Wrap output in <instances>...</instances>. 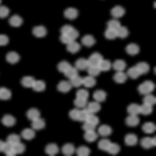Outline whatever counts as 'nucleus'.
Listing matches in <instances>:
<instances>
[{"mask_svg":"<svg viewBox=\"0 0 156 156\" xmlns=\"http://www.w3.org/2000/svg\"><path fill=\"white\" fill-rule=\"evenodd\" d=\"M98 67H99L101 71H107L110 70L112 67V64L109 60H105L103 59L99 63Z\"/></svg>","mask_w":156,"mask_h":156,"instance_id":"f704fd0d","label":"nucleus"},{"mask_svg":"<svg viewBox=\"0 0 156 156\" xmlns=\"http://www.w3.org/2000/svg\"><path fill=\"white\" fill-rule=\"evenodd\" d=\"M74 104L78 108H85L87 105V99L76 98L74 101Z\"/></svg>","mask_w":156,"mask_h":156,"instance_id":"5fc2aeb1","label":"nucleus"},{"mask_svg":"<svg viewBox=\"0 0 156 156\" xmlns=\"http://www.w3.org/2000/svg\"><path fill=\"white\" fill-rule=\"evenodd\" d=\"M107 94L105 92L102 90H98L93 94V98L98 102L105 101Z\"/></svg>","mask_w":156,"mask_h":156,"instance_id":"6ab92c4d","label":"nucleus"},{"mask_svg":"<svg viewBox=\"0 0 156 156\" xmlns=\"http://www.w3.org/2000/svg\"><path fill=\"white\" fill-rule=\"evenodd\" d=\"M121 26V23L118 20H112L107 23L108 28L117 30Z\"/></svg>","mask_w":156,"mask_h":156,"instance_id":"864d4df0","label":"nucleus"},{"mask_svg":"<svg viewBox=\"0 0 156 156\" xmlns=\"http://www.w3.org/2000/svg\"><path fill=\"white\" fill-rule=\"evenodd\" d=\"M23 22V19L18 15H14L9 18V23L13 27H19Z\"/></svg>","mask_w":156,"mask_h":156,"instance_id":"393cba45","label":"nucleus"},{"mask_svg":"<svg viewBox=\"0 0 156 156\" xmlns=\"http://www.w3.org/2000/svg\"><path fill=\"white\" fill-rule=\"evenodd\" d=\"M1 1H2V0H0V4L1 3Z\"/></svg>","mask_w":156,"mask_h":156,"instance_id":"774afa93","label":"nucleus"},{"mask_svg":"<svg viewBox=\"0 0 156 156\" xmlns=\"http://www.w3.org/2000/svg\"><path fill=\"white\" fill-rule=\"evenodd\" d=\"M3 152L5 154L6 156H16V154L13 150L12 145L9 144L7 142H5L4 145Z\"/></svg>","mask_w":156,"mask_h":156,"instance_id":"a878e982","label":"nucleus"},{"mask_svg":"<svg viewBox=\"0 0 156 156\" xmlns=\"http://www.w3.org/2000/svg\"><path fill=\"white\" fill-rule=\"evenodd\" d=\"M154 84L153 82L147 80L139 85L138 90L142 95H147L154 90Z\"/></svg>","mask_w":156,"mask_h":156,"instance_id":"f257e3e1","label":"nucleus"},{"mask_svg":"<svg viewBox=\"0 0 156 156\" xmlns=\"http://www.w3.org/2000/svg\"><path fill=\"white\" fill-rule=\"evenodd\" d=\"M75 66L78 70H84L85 69H87L89 67L87 59L83 58L78 59L75 62Z\"/></svg>","mask_w":156,"mask_h":156,"instance_id":"9b49d317","label":"nucleus"},{"mask_svg":"<svg viewBox=\"0 0 156 156\" xmlns=\"http://www.w3.org/2000/svg\"><path fill=\"white\" fill-rule=\"evenodd\" d=\"M4 143H5V142L2 141V140H0V152H3Z\"/></svg>","mask_w":156,"mask_h":156,"instance_id":"338daca9","label":"nucleus"},{"mask_svg":"<svg viewBox=\"0 0 156 156\" xmlns=\"http://www.w3.org/2000/svg\"><path fill=\"white\" fill-rule=\"evenodd\" d=\"M146 96L143 98V103L147 105L152 106L155 104L156 103V98L151 94L145 95Z\"/></svg>","mask_w":156,"mask_h":156,"instance_id":"49530a36","label":"nucleus"},{"mask_svg":"<svg viewBox=\"0 0 156 156\" xmlns=\"http://www.w3.org/2000/svg\"><path fill=\"white\" fill-rule=\"evenodd\" d=\"M21 136L26 140H31L35 137L36 133L33 129H25L21 132Z\"/></svg>","mask_w":156,"mask_h":156,"instance_id":"39448f33","label":"nucleus"},{"mask_svg":"<svg viewBox=\"0 0 156 156\" xmlns=\"http://www.w3.org/2000/svg\"><path fill=\"white\" fill-rule=\"evenodd\" d=\"M6 142L9 143V144H11L12 146L14 145L15 144L20 142V137L17 134H12L7 137Z\"/></svg>","mask_w":156,"mask_h":156,"instance_id":"a19ab883","label":"nucleus"},{"mask_svg":"<svg viewBox=\"0 0 156 156\" xmlns=\"http://www.w3.org/2000/svg\"><path fill=\"white\" fill-rule=\"evenodd\" d=\"M95 42V40L91 35H86L82 39V43L87 47L93 46Z\"/></svg>","mask_w":156,"mask_h":156,"instance_id":"412c9836","label":"nucleus"},{"mask_svg":"<svg viewBox=\"0 0 156 156\" xmlns=\"http://www.w3.org/2000/svg\"><path fill=\"white\" fill-rule=\"evenodd\" d=\"M90 113L87 108H84L83 109L80 110L78 121L80 122H85L87 120Z\"/></svg>","mask_w":156,"mask_h":156,"instance_id":"58836bf2","label":"nucleus"},{"mask_svg":"<svg viewBox=\"0 0 156 156\" xmlns=\"http://www.w3.org/2000/svg\"><path fill=\"white\" fill-rule=\"evenodd\" d=\"M86 121H87L96 126L99 123V119L97 116L94 115V114H90Z\"/></svg>","mask_w":156,"mask_h":156,"instance_id":"bf43d9fd","label":"nucleus"},{"mask_svg":"<svg viewBox=\"0 0 156 156\" xmlns=\"http://www.w3.org/2000/svg\"><path fill=\"white\" fill-rule=\"evenodd\" d=\"M125 143L128 146H134L137 143V137L134 134H128L125 137Z\"/></svg>","mask_w":156,"mask_h":156,"instance_id":"5701e85b","label":"nucleus"},{"mask_svg":"<svg viewBox=\"0 0 156 156\" xmlns=\"http://www.w3.org/2000/svg\"><path fill=\"white\" fill-rule=\"evenodd\" d=\"M20 59V55L15 51H11L6 55V60L11 64H15L18 62Z\"/></svg>","mask_w":156,"mask_h":156,"instance_id":"4468645a","label":"nucleus"},{"mask_svg":"<svg viewBox=\"0 0 156 156\" xmlns=\"http://www.w3.org/2000/svg\"><path fill=\"white\" fill-rule=\"evenodd\" d=\"M127 79V76L122 71H118L115 75H114V80L118 83H123Z\"/></svg>","mask_w":156,"mask_h":156,"instance_id":"bb28decb","label":"nucleus"},{"mask_svg":"<svg viewBox=\"0 0 156 156\" xmlns=\"http://www.w3.org/2000/svg\"><path fill=\"white\" fill-rule=\"evenodd\" d=\"M9 9L5 6H0V18H5L9 14Z\"/></svg>","mask_w":156,"mask_h":156,"instance_id":"052dcab7","label":"nucleus"},{"mask_svg":"<svg viewBox=\"0 0 156 156\" xmlns=\"http://www.w3.org/2000/svg\"><path fill=\"white\" fill-rule=\"evenodd\" d=\"M78 15V11L75 8H68L64 12V16L69 20H74L77 17Z\"/></svg>","mask_w":156,"mask_h":156,"instance_id":"9d476101","label":"nucleus"},{"mask_svg":"<svg viewBox=\"0 0 156 156\" xmlns=\"http://www.w3.org/2000/svg\"><path fill=\"white\" fill-rule=\"evenodd\" d=\"M137 68L140 72L141 75L147 73L149 70V66L148 64L145 62H140L137 64Z\"/></svg>","mask_w":156,"mask_h":156,"instance_id":"e433bc0d","label":"nucleus"},{"mask_svg":"<svg viewBox=\"0 0 156 156\" xmlns=\"http://www.w3.org/2000/svg\"><path fill=\"white\" fill-rule=\"evenodd\" d=\"M98 132L102 136H108L112 134V128L107 125H102L98 129Z\"/></svg>","mask_w":156,"mask_h":156,"instance_id":"b1692460","label":"nucleus"},{"mask_svg":"<svg viewBox=\"0 0 156 156\" xmlns=\"http://www.w3.org/2000/svg\"><path fill=\"white\" fill-rule=\"evenodd\" d=\"M71 65L69 64V62L66 61H62L58 65L57 68L60 73H65L69 68L71 67Z\"/></svg>","mask_w":156,"mask_h":156,"instance_id":"603ef678","label":"nucleus"},{"mask_svg":"<svg viewBox=\"0 0 156 156\" xmlns=\"http://www.w3.org/2000/svg\"><path fill=\"white\" fill-rule=\"evenodd\" d=\"M60 40L62 42L67 45L71 42L72 41H73L67 34H62L60 36Z\"/></svg>","mask_w":156,"mask_h":156,"instance_id":"0e129e2a","label":"nucleus"},{"mask_svg":"<svg viewBox=\"0 0 156 156\" xmlns=\"http://www.w3.org/2000/svg\"><path fill=\"white\" fill-rule=\"evenodd\" d=\"M111 144V142L108 139H103L99 141L98 144V146L99 149L102 151H106L108 147Z\"/></svg>","mask_w":156,"mask_h":156,"instance_id":"de8ad7c7","label":"nucleus"},{"mask_svg":"<svg viewBox=\"0 0 156 156\" xmlns=\"http://www.w3.org/2000/svg\"><path fill=\"white\" fill-rule=\"evenodd\" d=\"M87 70L89 75L93 77L98 76L101 72L98 66H89Z\"/></svg>","mask_w":156,"mask_h":156,"instance_id":"37998d69","label":"nucleus"},{"mask_svg":"<svg viewBox=\"0 0 156 156\" xmlns=\"http://www.w3.org/2000/svg\"><path fill=\"white\" fill-rule=\"evenodd\" d=\"M70 83H71L72 87H79L83 84V78L81 76H79L78 75L75 76L73 78L70 79Z\"/></svg>","mask_w":156,"mask_h":156,"instance_id":"4c0bfd02","label":"nucleus"},{"mask_svg":"<svg viewBox=\"0 0 156 156\" xmlns=\"http://www.w3.org/2000/svg\"><path fill=\"white\" fill-rule=\"evenodd\" d=\"M75 146L72 144H66L62 147V152L66 156H71L75 152Z\"/></svg>","mask_w":156,"mask_h":156,"instance_id":"4be33fe9","label":"nucleus"},{"mask_svg":"<svg viewBox=\"0 0 156 156\" xmlns=\"http://www.w3.org/2000/svg\"><path fill=\"white\" fill-rule=\"evenodd\" d=\"M12 147H13V150L14 151L15 153H16V154H23L25 151L26 149L25 144L21 143V142H20L17 144L12 146Z\"/></svg>","mask_w":156,"mask_h":156,"instance_id":"8fccbe9b","label":"nucleus"},{"mask_svg":"<svg viewBox=\"0 0 156 156\" xmlns=\"http://www.w3.org/2000/svg\"><path fill=\"white\" fill-rule=\"evenodd\" d=\"M12 96L11 90L5 87H0V99L8 100Z\"/></svg>","mask_w":156,"mask_h":156,"instance_id":"2f4dec72","label":"nucleus"},{"mask_svg":"<svg viewBox=\"0 0 156 156\" xmlns=\"http://www.w3.org/2000/svg\"><path fill=\"white\" fill-rule=\"evenodd\" d=\"M32 121L31 126H32L33 129H36V130H40V129H43V128H45V121L41 118L40 117L36 120Z\"/></svg>","mask_w":156,"mask_h":156,"instance_id":"6e6552de","label":"nucleus"},{"mask_svg":"<svg viewBox=\"0 0 156 156\" xmlns=\"http://www.w3.org/2000/svg\"><path fill=\"white\" fill-rule=\"evenodd\" d=\"M47 34L46 29L43 26L35 27L33 29V34L37 37H44Z\"/></svg>","mask_w":156,"mask_h":156,"instance_id":"0eeeda50","label":"nucleus"},{"mask_svg":"<svg viewBox=\"0 0 156 156\" xmlns=\"http://www.w3.org/2000/svg\"><path fill=\"white\" fill-rule=\"evenodd\" d=\"M72 88V85L70 82L62 81L57 86V89L61 92L67 93L69 92Z\"/></svg>","mask_w":156,"mask_h":156,"instance_id":"20e7f679","label":"nucleus"},{"mask_svg":"<svg viewBox=\"0 0 156 156\" xmlns=\"http://www.w3.org/2000/svg\"><path fill=\"white\" fill-rule=\"evenodd\" d=\"M120 151V147L118 144L111 143L107 151L110 154H117Z\"/></svg>","mask_w":156,"mask_h":156,"instance_id":"09e8293b","label":"nucleus"},{"mask_svg":"<svg viewBox=\"0 0 156 156\" xmlns=\"http://www.w3.org/2000/svg\"><path fill=\"white\" fill-rule=\"evenodd\" d=\"M26 115L29 120L33 121L40 117V112L36 108H31L27 112Z\"/></svg>","mask_w":156,"mask_h":156,"instance_id":"ddd939ff","label":"nucleus"},{"mask_svg":"<svg viewBox=\"0 0 156 156\" xmlns=\"http://www.w3.org/2000/svg\"><path fill=\"white\" fill-rule=\"evenodd\" d=\"M85 87H92L96 84V80L92 76H86L83 78V84Z\"/></svg>","mask_w":156,"mask_h":156,"instance_id":"473e14b6","label":"nucleus"},{"mask_svg":"<svg viewBox=\"0 0 156 156\" xmlns=\"http://www.w3.org/2000/svg\"><path fill=\"white\" fill-rule=\"evenodd\" d=\"M90 150L85 146H82L76 150V154L79 156H87L90 154Z\"/></svg>","mask_w":156,"mask_h":156,"instance_id":"c03bdc74","label":"nucleus"},{"mask_svg":"<svg viewBox=\"0 0 156 156\" xmlns=\"http://www.w3.org/2000/svg\"><path fill=\"white\" fill-rule=\"evenodd\" d=\"M126 51L129 55H136L140 51V48L137 45L132 43L126 46Z\"/></svg>","mask_w":156,"mask_h":156,"instance_id":"cd10ccee","label":"nucleus"},{"mask_svg":"<svg viewBox=\"0 0 156 156\" xmlns=\"http://www.w3.org/2000/svg\"><path fill=\"white\" fill-rule=\"evenodd\" d=\"M87 108L90 114H95L99 112L101 109V105L99 102L98 101H93L89 103Z\"/></svg>","mask_w":156,"mask_h":156,"instance_id":"2eb2a0df","label":"nucleus"},{"mask_svg":"<svg viewBox=\"0 0 156 156\" xmlns=\"http://www.w3.org/2000/svg\"><path fill=\"white\" fill-rule=\"evenodd\" d=\"M45 83L42 80H36L34 85L32 86V89L37 92H42L45 89Z\"/></svg>","mask_w":156,"mask_h":156,"instance_id":"c756f323","label":"nucleus"},{"mask_svg":"<svg viewBox=\"0 0 156 156\" xmlns=\"http://www.w3.org/2000/svg\"><path fill=\"white\" fill-rule=\"evenodd\" d=\"M98 137V135L95 131L86 132L84 135V138L88 142H94L97 140Z\"/></svg>","mask_w":156,"mask_h":156,"instance_id":"72a5a7b5","label":"nucleus"},{"mask_svg":"<svg viewBox=\"0 0 156 156\" xmlns=\"http://www.w3.org/2000/svg\"><path fill=\"white\" fill-rule=\"evenodd\" d=\"M45 152L50 156H54L59 152V148L55 144H50L46 146Z\"/></svg>","mask_w":156,"mask_h":156,"instance_id":"dca6fc26","label":"nucleus"},{"mask_svg":"<svg viewBox=\"0 0 156 156\" xmlns=\"http://www.w3.org/2000/svg\"><path fill=\"white\" fill-rule=\"evenodd\" d=\"M81 48L80 45L75 41H72L71 42L67 44V50L68 51L71 53L75 54L79 51Z\"/></svg>","mask_w":156,"mask_h":156,"instance_id":"a211bd4d","label":"nucleus"},{"mask_svg":"<svg viewBox=\"0 0 156 156\" xmlns=\"http://www.w3.org/2000/svg\"><path fill=\"white\" fill-rule=\"evenodd\" d=\"M128 75L129 76L133 79H136L141 75L140 72L136 66L130 68L128 71Z\"/></svg>","mask_w":156,"mask_h":156,"instance_id":"c9c22d12","label":"nucleus"},{"mask_svg":"<svg viewBox=\"0 0 156 156\" xmlns=\"http://www.w3.org/2000/svg\"><path fill=\"white\" fill-rule=\"evenodd\" d=\"M142 129L145 133L151 134L155 131L156 126L153 123L148 122L144 123L143 125Z\"/></svg>","mask_w":156,"mask_h":156,"instance_id":"7c9ffc66","label":"nucleus"},{"mask_svg":"<svg viewBox=\"0 0 156 156\" xmlns=\"http://www.w3.org/2000/svg\"><path fill=\"white\" fill-rule=\"evenodd\" d=\"M9 37L5 34H0V46H4L8 44Z\"/></svg>","mask_w":156,"mask_h":156,"instance_id":"69168bd1","label":"nucleus"},{"mask_svg":"<svg viewBox=\"0 0 156 156\" xmlns=\"http://www.w3.org/2000/svg\"><path fill=\"white\" fill-rule=\"evenodd\" d=\"M156 137L151 138L149 137H146L142 138L140 144L142 147L145 149H149L156 145Z\"/></svg>","mask_w":156,"mask_h":156,"instance_id":"7ed1b4c3","label":"nucleus"},{"mask_svg":"<svg viewBox=\"0 0 156 156\" xmlns=\"http://www.w3.org/2000/svg\"><path fill=\"white\" fill-rule=\"evenodd\" d=\"M80 110L78 108H75L71 110L69 112V117L73 120L78 121Z\"/></svg>","mask_w":156,"mask_h":156,"instance_id":"13d9d810","label":"nucleus"},{"mask_svg":"<svg viewBox=\"0 0 156 156\" xmlns=\"http://www.w3.org/2000/svg\"><path fill=\"white\" fill-rule=\"evenodd\" d=\"M95 128H96V126H95L94 124H92V123H90L89 122L87 121H85L83 126H82V129L85 132L95 131Z\"/></svg>","mask_w":156,"mask_h":156,"instance_id":"4d7b16f0","label":"nucleus"},{"mask_svg":"<svg viewBox=\"0 0 156 156\" xmlns=\"http://www.w3.org/2000/svg\"><path fill=\"white\" fill-rule=\"evenodd\" d=\"M112 67L117 71H122L126 67V64L124 61L121 59L115 60L112 65Z\"/></svg>","mask_w":156,"mask_h":156,"instance_id":"c85d7f7f","label":"nucleus"},{"mask_svg":"<svg viewBox=\"0 0 156 156\" xmlns=\"http://www.w3.org/2000/svg\"><path fill=\"white\" fill-rule=\"evenodd\" d=\"M73 28V27L70 25H65L60 29V32L62 34H67Z\"/></svg>","mask_w":156,"mask_h":156,"instance_id":"e2e57ef3","label":"nucleus"},{"mask_svg":"<svg viewBox=\"0 0 156 156\" xmlns=\"http://www.w3.org/2000/svg\"><path fill=\"white\" fill-rule=\"evenodd\" d=\"M89 92L84 89H80L76 93V98L82 99H87L89 97Z\"/></svg>","mask_w":156,"mask_h":156,"instance_id":"6e6d98bb","label":"nucleus"},{"mask_svg":"<svg viewBox=\"0 0 156 156\" xmlns=\"http://www.w3.org/2000/svg\"><path fill=\"white\" fill-rule=\"evenodd\" d=\"M103 59V56L101 54L97 52L92 54L87 59L89 66H98L99 63Z\"/></svg>","mask_w":156,"mask_h":156,"instance_id":"f03ea898","label":"nucleus"},{"mask_svg":"<svg viewBox=\"0 0 156 156\" xmlns=\"http://www.w3.org/2000/svg\"><path fill=\"white\" fill-rule=\"evenodd\" d=\"M126 122L128 126H136L140 123V119L137 115H129L126 118Z\"/></svg>","mask_w":156,"mask_h":156,"instance_id":"f8f14e48","label":"nucleus"},{"mask_svg":"<svg viewBox=\"0 0 156 156\" xmlns=\"http://www.w3.org/2000/svg\"><path fill=\"white\" fill-rule=\"evenodd\" d=\"M64 74L67 78L70 79L71 78L78 75V69L76 67H73L71 66L65 73H64Z\"/></svg>","mask_w":156,"mask_h":156,"instance_id":"a18cd8bd","label":"nucleus"},{"mask_svg":"<svg viewBox=\"0 0 156 156\" xmlns=\"http://www.w3.org/2000/svg\"><path fill=\"white\" fill-rule=\"evenodd\" d=\"M35 81L34 78L32 76H24L21 80V84L25 87H32Z\"/></svg>","mask_w":156,"mask_h":156,"instance_id":"aec40b11","label":"nucleus"},{"mask_svg":"<svg viewBox=\"0 0 156 156\" xmlns=\"http://www.w3.org/2000/svg\"><path fill=\"white\" fill-rule=\"evenodd\" d=\"M67 35L69 36V37H70L73 41H75V40L77 39L79 36V32H78V31H77L76 29H75L73 28Z\"/></svg>","mask_w":156,"mask_h":156,"instance_id":"680f3d73","label":"nucleus"},{"mask_svg":"<svg viewBox=\"0 0 156 156\" xmlns=\"http://www.w3.org/2000/svg\"><path fill=\"white\" fill-rule=\"evenodd\" d=\"M153 112V107L151 105L143 104L140 106V114L144 115H148Z\"/></svg>","mask_w":156,"mask_h":156,"instance_id":"79ce46f5","label":"nucleus"},{"mask_svg":"<svg viewBox=\"0 0 156 156\" xmlns=\"http://www.w3.org/2000/svg\"><path fill=\"white\" fill-rule=\"evenodd\" d=\"M2 123L6 126H12L16 123V119L14 117L10 115H4L2 118Z\"/></svg>","mask_w":156,"mask_h":156,"instance_id":"1a4fd4ad","label":"nucleus"},{"mask_svg":"<svg viewBox=\"0 0 156 156\" xmlns=\"http://www.w3.org/2000/svg\"><path fill=\"white\" fill-rule=\"evenodd\" d=\"M105 37L109 40H113L117 37V30L107 28L105 32Z\"/></svg>","mask_w":156,"mask_h":156,"instance_id":"3c124183","label":"nucleus"},{"mask_svg":"<svg viewBox=\"0 0 156 156\" xmlns=\"http://www.w3.org/2000/svg\"><path fill=\"white\" fill-rule=\"evenodd\" d=\"M125 14V9L120 6H116L111 11L112 16L115 18H120L122 17Z\"/></svg>","mask_w":156,"mask_h":156,"instance_id":"423d86ee","label":"nucleus"},{"mask_svg":"<svg viewBox=\"0 0 156 156\" xmlns=\"http://www.w3.org/2000/svg\"><path fill=\"white\" fill-rule=\"evenodd\" d=\"M140 106L136 104H132L128 107L127 110L130 115H137L140 114Z\"/></svg>","mask_w":156,"mask_h":156,"instance_id":"f3484780","label":"nucleus"},{"mask_svg":"<svg viewBox=\"0 0 156 156\" xmlns=\"http://www.w3.org/2000/svg\"><path fill=\"white\" fill-rule=\"evenodd\" d=\"M117 37H119L121 39H124L128 37L129 35V31L127 28L124 26L119 27L117 30Z\"/></svg>","mask_w":156,"mask_h":156,"instance_id":"ea45409f","label":"nucleus"}]
</instances>
